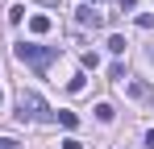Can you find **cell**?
I'll use <instances>...</instances> for the list:
<instances>
[{
    "label": "cell",
    "instance_id": "6da1fadb",
    "mask_svg": "<svg viewBox=\"0 0 154 149\" xmlns=\"http://www.w3.org/2000/svg\"><path fill=\"white\" fill-rule=\"evenodd\" d=\"M13 54H17L21 62H29L33 71L42 74L54 58H58V46H33V42H17V46H13Z\"/></svg>",
    "mask_w": 154,
    "mask_h": 149
},
{
    "label": "cell",
    "instance_id": "7a4b0ae2",
    "mask_svg": "<svg viewBox=\"0 0 154 149\" xmlns=\"http://www.w3.org/2000/svg\"><path fill=\"white\" fill-rule=\"evenodd\" d=\"M17 116H21V120H46L50 108H46V99L38 95V91H21V95H17Z\"/></svg>",
    "mask_w": 154,
    "mask_h": 149
},
{
    "label": "cell",
    "instance_id": "3957f363",
    "mask_svg": "<svg viewBox=\"0 0 154 149\" xmlns=\"http://www.w3.org/2000/svg\"><path fill=\"white\" fill-rule=\"evenodd\" d=\"M125 91H129V99H137V104H150L154 99V87L142 83V79H125Z\"/></svg>",
    "mask_w": 154,
    "mask_h": 149
},
{
    "label": "cell",
    "instance_id": "277c9868",
    "mask_svg": "<svg viewBox=\"0 0 154 149\" xmlns=\"http://www.w3.org/2000/svg\"><path fill=\"white\" fill-rule=\"evenodd\" d=\"M75 21L83 25V29H100V25H104V13H96L92 4H83V8H75Z\"/></svg>",
    "mask_w": 154,
    "mask_h": 149
},
{
    "label": "cell",
    "instance_id": "5b68a950",
    "mask_svg": "<svg viewBox=\"0 0 154 149\" xmlns=\"http://www.w3.org/2000/svg\"><path fill=\"white\" fill-rule=\"evenodd\" d=\"M29 29H33V33H50V17H46V13H33V17H29Z\"/></svg>",
    "mask_w": 154,
    "mask_h": 149
},
{
    "label": "cell",
    "instance_id": "8992f818",
    "mask_svg": "<svg viewBox=\"0 0 154 149\" xmlns=\"http://www.w3.org/2000/svg\"><path fill=\"white\" fill-rule=\"evenodd\" d=\"M83 87H88V79H83V74H71V83H67V91H71V95H79Z\"/></svg>",
    "mask_w": 154,
    "mask_h": 149
},
{
    "label": "cell",
    "instance_id": "52a82bcc",
    "mask_svg": "<svg viewBox=\"0 0 154 149\" xmlns=\"http://www.w3.org/2000/svg\"><path fill=\"white\" fill-rule=\"evenodd\" d=\"M112 116H117V112H112V104H96V120H104V124H108Z\"/></svg>",
    "mask_w": 154,
    "mask_h": 149
},
{
    "label": "cell",
    "instance_id": "ba28073f",
    "mask_svg": "<svg viewBox=\"0 0 154 149\" xmlns=\"http://www.w3.org/2000/svg\"><path fill=\"white\" fill-rule=\"evenodd\" d=\"M58 124H63V128H79V116L75 112H58Z\"/></svg>",
    "mask_w": 154,
    "mask_h": 149
},
{
    "label": "cell",
    "instance_id": "9c48e42d",
    "mask_svg": "<svg viewBox=\"0 0 154 149\" xmlns=\"http://www.w3.org/2000/svg\"><path fill=\"white\" fill-rule=\"evenodd\" d=\"M8 21H13V25L25 21V4H13V8H8Z\"/></svg>",
    "mask_w": 154,
    "mask_h": 149
},
{
    "label": "cell",
    "instance_id": "30bf717a",
    "mask_svg": "<svg viewBox=\"0 0 154 149\" xmlns=\"http://www.w3.org/2000/svg\"><path fill=\"white\" fill-rule=\"evenodd\" d=\"M108 50H112V54H125V37L112 33V37H108Z\"/></svg>",
    "mask_w": 154,
    "mask_h": 149
},
{
    "label": "cell",
    "instance_id": "8fae6325",
    "mask_svg": "<svg viewBox=\"0 0 154 149\" xmlns=\"http://www.w3.org/2000/svg\"><path fill=\"white\" fill-rule=\"evenodd\" d=\"M83 66H88V71H96V66H100V58H96L92 50H83Z\"/></svg>",
    "mask_w": 154,
    "mask_h": 149
},
{
    "label": "cell",
    "instance_id": "7c38bea8",
    "mask_svg": "<svg viewBox=\"0 0 154 149\" xmlns=\"http://www.w3.org/2000/svg\"><path fill=\"white\" fill-rule=\"evenodd\" d=\"M137 29H154V13H142L137 17Z\"/></svg>",
    "mask_w": 154,
    "mask_h": 149
},
{
    "label": "cell",
    "instance_id": "4fadbf2b",
    "mask_svg": "<svg viewBox=\"0 0 154 149\" xmlns=\"http://www.w3.org/2000/svg\"><path fill=\"white\" fill-rule=\"evenodd\" d=\"M63 149H83V141H79V137H67V141H63Z\"/></svg>",
    "mask_w": 154,
    "mask_h": 149
},
{
    "label": "cell",
    "instance_id": "5bb4252c",
    "mask_svg": "<svg viewBox=\"0 0 154 149\" xmlns=\"http://www.w3.org/2000/svg\"><path fill=\"white\" fill-rule=\"evenodd\" d=\"M121 8H125V13H129V8H137V0H121Z\"/></svg>",
    "mask_w": 154,
    "mask_h": 149
},
{
    "label": "cell",
    "instance_id": "9a60e30c",
    "mask_svg": "<svg viewBox=\"0 0 154 149\" xmlns=\"http://www.w3.org/2000/svg\"><path fill=\"white\" fill-rule=\"evenodd\" d=\"M13 145H17V141H8V137H0V149H13Z\"/></svg>",
    "mask_w": 154,
    "mask_h": 149
},
{
    "label": "cell",
    "instance_id": "2e32d148",
    "mask_svg": "<svg viewBox=\"0 0 154 149\" xmlns=\"http://www.w3.org/2000/svg\"><path fill=\"white\" fill-rule=\"evenodd\" d=\"M146 145H150V149H154V128H150V133H146Z\"/></svg>",
    "mask_w": 154,
    "mask_h": 149
},
{
    "label": "cell",
    "instance_id": "e0dca14e",
    "mask_svg": "<svg viewBox=\"0 0 154 149\" xmlns=\"http://www.w3.org/2000/svg\"><path fill=\"white\" fill-rule=\"evenodd\" d=\"M0 104H4V91H0Z\"/></svg>",
    "mask_w": 154,
    "mask_h": 149
},
{
    "label": "cell",
    "instance_id": "ac0fdd59",
    "mask_svg": "<svg viewBox=\"0 0 154 149\" xmlns=\"http://www.w3.org/2000/svg\"><path fill=\"white\" fill-rule=\"evenodd\" d=\"M150 62H154V50H150Z\"/></svg>",
    "mask_w": 154,
    "mask_h": 149
}]
</instances>
